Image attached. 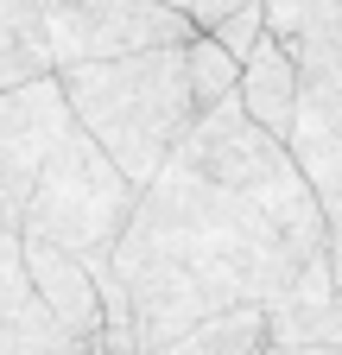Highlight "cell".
<instances>
[{"label": "cell", "instance_id": "1", "mask_svg": "<svg viewBox=\"0 0 342 355\" xmlns=\"http://www.w3.org/2000/svg\"><path fill=\"white\" fill-rule=\"evenodd\" d=\"M108 266L134 311L140 355H159L222 311L323 304L330 229L291 153L228 96L197 114L178 153L140 191Z\"/></svg>", "mask_w": 342, "mask_h": 355}, {"label": "cell", "instance_id": "2", "mask_svg": "<svg viewBox=\"0 0 342 355\" xmlns=\"http://www.w3.org/2000/svg\"><path fill=\"white\" fill-rule=\"evenodd\" d=\"M64 89L70 121L102 146V159L127 178L134 191H146L159 165L178 153V140L197 127L190 76H184V44L178 51H140L114 64H70L51 70Z\"/></svg>", "mask_w": 342, "mask_h": 355}, {"label": "cell", "instance_id": "3", "mask_svg": "<svg viewBox=\"0 0 342 355\" xmlns=\"http://www.w3.org/2000/svg\"><path fill=\"white\" fill-rule=\"evenodd\" d=\"M267 32L298 64L291 165L323 209L330 241H342V0H267Z\"/></svg>", "mask_w": 342, "mask_h": 355}, {"label": "cell", "instance_id": "4", "mask_svg": "<svg viewBox=\"0 0 342 355\" xmlns=\"http://www.w3.org/2000/svg\"><path fill=\"white\" fill-rule=\"evenodd\" d=\"M134 203H140V191L102 159V146L89 140V133L70 127L64 146L45 165V178H38L32 203H26L19 235L26 241H45L57 254H76L96 273V266L114 260L127 222H134Z\"/></svg>", "mask_w": 342, "mask_h": 355}, {"label": "cell", "instance_id": "5", "mask_svg": "<svg viewBox=\"0 0 342 355\" xmlns=\"http://www.w3.org/2000/svg\"><path fill=\"white\" fill-rule=\"evenodd\" d=\"M190 38L197 26L171 13L165 0H70L45 19V58L51 70H70V64L140 58V51H178Z\"/></svg>", "mask_w": 342, "mask_h": 355}, {"label": "cell", "instance_id": "6", "mask_svg": "<svg viewBox=\"0 0 342 355\" xmlns=\"http://www.w3.org/2000/svg\"><path fill=\"white\" fill-rule=\"evenodd\" d=\"M70 108H64V89L57 76H32L19 89H0V229L19 235L26 203L45 178L51 153L64 146L70 133Z\"/></svg>", "mask_w": 342, "mask_h": 355}, {"label": "cell", "instance_id": "7", "mask_svg": "<svg viewBox=\"0 0 342 355\" xmlns=\"http://www.w3.org/2000/svg\"><path fill=\"white\" fill-rule=\"evenodd\" d=\"M26 279H32V298L57 318V330L76 349H102V292H96V273L76 254H57L45 241H26Z\"/></svg>", "mask_w": 342, "mask_h": 355}, {"label": "cell", "instance_id": "8", "mask_svg": "<svg viewBox=\"0 0 342 355\" xmlns=\"http://www.w3.org/2000/svg\"><path fill=\"white\" fill-rule=\"evenodd\" d=\"M235 102L241 114L267 133V140L291 146V121H298V64L285 58V44L267 32L260 51L241 64V83H235Z\"/></svg>", "mask_w": 342, "mask_h": 355}, {"label": "cell", "instance_id": "9", "mask_svg": "<svg viewBox=\"0 0 342 355\" xmlns=\"http://www.w3.org/2000/svg\"><path fill=\"white\" fill-rule=\"evenodd\" d=\"M32 76H51L45 19L32 0H0V89H19Z\"/></svg>", "mask_w": 342, "mask_h": 355}, {"label": "cell", "instance_id": "10", "mask_svg": "<svg viewBox=\"0 0 342 355\" xmlns=\"http://www.w3.org/2000/svg\"><path fill=\"white\" fill-rule=\"evenodd\" d=\"M267 311H222V318L190 324L178 343H165L159 355H267Z\"/></svg>", "mask_w": 342, "mask_h": 355}, {"label": "cell", "instance_id": "11", "mask_svg": "<svg viewBox=\"0 0 342 355\" xmlns=\"http://www.w3.org/2000/svg\"><path fill=\"white\" fill-rule=\"evenodd\" d=\"M267 343L273 349H342V298L267 311Z\"/></svg>", "mask_w": 342, "mask_h": 355}, {"label": "cell", "instance_id": "12", "mask_svg": "<svg viewBox=\"0 0 342 355\" xmlns=\"http://www.w3.org/2000/svg\"><path fill=\"white\" fill-rule=\"evenodd\" d=\"M184 76H190V102H197V114H209V108H222L228 96H235V83H241V64L222 51L216 38H190L184 44Z\"/></svg>", "mask_w": 342, "mask_h": 355}, {"label": "cell", "instance_id": "13", "mask_svg": "<svg viewBox=\"0 0 342 355\" xmlns=\"http://www.w3.org/2000/svg\"><path fill=\"white\" fill-rule=\"evenodd\" d=\"M203 38H216L222 51L235 58V64H247L253 51H260V38H267V0H247L241 13H228L222 26H209Z\"/></svg>", "mask_w": 342, "mask_h": 355}, {"label": "cell", "instance_id": "14", "mask_svg": "<svg viewBox=\"0 0 342 355\" xmlns=\"http://www.w3.org/2000/svg\"><path fill=\"white\" fill-rule=\"evenodd\" d=\"M19 304H32V279H26V241L13 229H0V324Z\"/></svg>", "mask_w": 342, "mask_h": 355}, {"label": "cell", "instance_id": "15", "mask_svg": "<svg viewBox=\"0 0 342 355\" xmlns=\"http://www.w3.org/2000/svg\"><path fill=\"white\" fill-rule=\"evenodd\" d=\"M165 7H171V13H184L197 32H209V26H222L228 13H241L247 0H165Z\"/></svg>", "mask_w": 342, "mask_h": 355}, {"label": "cell", "instance_id": "16", "mask_svg": "<svg viewBox=\"0 0 342 355\" xmlns=\"http://www.w3.org/2000/svg\"><path fill=\"white\" fill-rule=\"evenodd\" d=\"M267 355H342V349H267Z\"/></svg>", "mask_w": 342, "mask_h": 355}, {"label": "cell", "instance_id": "17", "mask_svg": "<svg viewBox=\"0 0 342 355\" xmlns=\"http://www.w3.org/2000/svg\"><path fill=\"white\" fill-rule=\"evenodd\" d=\"M32 7H38V19H51L57 7H70V0H32Z\"/></svg>", "mask_w": 342, "mask_h": 355}]
</instances>
